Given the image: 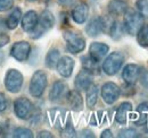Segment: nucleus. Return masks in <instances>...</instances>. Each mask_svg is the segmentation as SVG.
I'll use <instances>...</instances> for the list:
<instances>
[{
    "instance_id": "obj_1",
    "label": "nucleus",
    "mask_w": 148,
    "mask_h": 138,
    "mask_svg": "<svg viewBox=\"0 0 148 138\" xmlns=\"http://www.w3.org/2000/svg\"><path fill=\"white\" fill-rule=\"evenodd\" d=\"M55 25V17L51 12L49 10H43L39 17L37 26L34 27L33 31H31V37L32 39H39L45 34L47 31L51 30Z\"/></svg>"
},
{
    "instance_id": "obj_2",
    "label": "nucleus",
    "mask_w": 148,
    "mask_h": 138,
    "mask_svg": "<svg viewBox=\"0 0 148 138\" xmlns=\"http://www.w3.org/2000/svg\"><path fill=\"white\" fill-rule=\"evenodd\" d=\"M47 85L48 78L46 72L43 70H37L30 82V94L36 99L41 97L45 93V89L47 88Z\"/></svg>"
},
{
    "instance_id": "obj_3",
    "label": "nucleus",
    "mask_w": 148,
    "mask_h": 138,
    "mask_svg": "<svg viewBox=\"0 0 148 138\" xmlns=\"http://www.w3.org/2000/svg\"><path fill=\"white\" fill-rule=\"evenodd\" d=\"M143 25H144V17L138 12L127 10V13L124 14L123 27L128 34L136 35Z\"/></svg>"
},
{
    "instance_id": "obj_4",
    "label": "nucleus",
    "mask_w": 148,
    "mask_h": 138,
    "mask_svg": "<svg viewBox=\"0 0 148 138\" xmlns=\"http://www.w3.org/2000/svg\"><path fill=\"white\" fill-rule=\"evenodd\" d=\"M63 36L66 42V49L69 50V52L76 54V53H80L84 50L86 40L79 33L73 32V31H65Z\"/></svg>"
},
{
    "instance_id": "obj_5",
    "label": "nucleus",
    "mask_w": 148,
    "mask_h": 138,
    "mask_svg": "<svg viewBox=\"0 0 148 138\" xmlns=\"http://www.w3.org/2000/svg\"><path fill=\"white\" fill-rule=\"evenodd\" d=\"M123 62H124V57L121 52H112L111 54H108L105 58V60L103 62V70L106 75L114 76L121 69Z\"/></svg>"
},
{
    "instance_id": "obj_6",
    "label": "nucleus",
    "mask_w": 148,
    "mask_h": 138,
    "mask_svg": "<svg viewBox=\"0 0 148 138\" xmlns=\"http://www.w3.org/2000/svg\"><path fill=\"white\" fill-rule=\"evenodd\" d=\"M23 75L17 69H9L5 77V87L10 93H18L23 86Z\"/></svg>"
},
{
    "instance_id": "obj_7",
    "label": "nucleus",
    "mask_w": 148,
    "mask_h": 138,
    "mask_svg": "<svg viewBox=\"0 0 148 138\" xmlns=\"http://www.w3.org/2000/svg\"><path fill=\"white\" fill-rule=\"evenodd\" d=\"M34 110V105L26 97H18L14 102L15 116L21 120H26L32 117Z\"/></svg>"
},
{
    "instance_id": "obj_8",
    "label": "nucleus",
    "mask_w": 148,
    "mask_h": 138,
    "mask_svg": "<svg viewBox=\"0 0 148 138\" xmlns=\"http://www.w3.org/2000/svg\"><path fill=\"white\" fill-rule=\"evenodd\" d=\"M101 97L106 104L115 103L121 95V88L113 82H107L101 86Z\"/></svg>"
},
{
    "instance_id": "obj_9",
    "label": "nucleus",
    "mask_w": 148,
    "mask_h": 138,
    "mask_svg": "<svg viewBox=\"0 0 148 138\" xmlns=\"http://www.w3.org/2000/svg\"><path fill=\"white\" fill-rule=\"evenodd\" d=\"M93 83V71L87 68L80 70L74 80V86L77 91H87Z\"/></svg>"
},
{
    "instance_id": "obj_10",
    "label": "nucleus",
    "mask_w": 148,
    "mask_h": 138,
    "mask_svg": "<svg viewBox=\"0 0 148 138\" xmlns=\"http://www.w3.org/2000/svg\"><path fill=\"white\" fill-rule=\"evenodd\" d=\"M48 118L49 121L53 123V126H55L58 130H63V128L65 127L67 120L70 119V117H67V112L63 109H51L48 111Z\"/></svg>"
},
{
    "instance_id": "obj_11",
    "label": "nucleus",
    "mask_w": 148,
    "mask_h": 138,
    "mask_svg": "<svg viewBox=\"0 0 148 138\" xmlns=\"http://www.w3.org/2000/svg\"><path fill=\"white\" fill-rule=\"evenodd\" d=\"M30 52H31L30 43L26 41H18V42L14 43V45L12 47L10 54L17 61H25L29 58Z\"/></svg>"
},
{
    "instance_id": "obj_12",
    "label": "nucleus",
    "mask_w": 148,
    "mask_h": 138,
    "mask_svg": "<svg viewBox=\"0 0 148 138\" xmlns=\"http://www.w3.org/2000/svg\"><path fill=\"white\" fill-rule=\"evenodd\" d=\"M105 30H106V19L100 16L92 18L86 26V33L90 37H96L100 35L105 32Z\"/></svg>"
},
{
    "instance_id": "obj_13",
    "label": "nucleus",
    "mask_w": 148,
    "mask_h": 138,
    "mask_svg": "<svg viewBox=\"0 0 148 138\" xmlns=\"http://www.w3.org/2000/svg\"><path fill=\"white\" fill-rule=\"evenodd\" d=\"M74 66H75V62L73 59L69 55H64V57L59 58V60L56 65V68H57V72L62 77L69 78V77H71V75L73 72Z\"/></svg>"
},
{
    "instance_id": "obj_14",
    "label": "nucleus",
    "mask_w": 148,
    "mask_h": 138,
    "mask_svg": "<svg viewBox=\"0 0 148 138\" xmlns=\"http://www.w3.org/2000/svg\"><path fill=\"white\" fill-rule=\"evenodd\" d=\"M88 15H89V7H88L87 2H84V1H79L77 3H75V6L72 9V13H71L72 19L76 24L86 23Z\"/></svg>"
},
{
    "instance_id": "obj_15",
    "label": "nucleus",
    "mask_w": 148,
    "mask_h": 138,
    "mask_svg": "<svg viewBox=\"0 0 148 138\" xmlns=\"http://www.w3.org/2000/svg\"><path fill=\"white\" fill-rule=\"evenodd\" d=\"M110 51V47L101 42H92L89 48V55L96 62H100Z\"/></svg>"
},
{
    "instance_id": "obj_16",
    "label": "nucleus",
    "mask_w": 148,
    "mask_h": 138,
    "mask_svg": "<svg viewBox=\"0 0 148 138\" xmlns=\"http://www.w3.org/2000/svg\"><path fill=\"white\" fill-rule=\"evenodd\" d=\"M140 68L136 64H128L122 70V78L128 85H134L139 79Z\"/></svg>"
},
{
    "instance_id": "obj_17",
    "label": "nucleus",
    "mask_w": 148,
    "mask_h": 138,
    "mask_svg": "<svg viewBox=\"0 0 148 138\" xmlns=\"http://www.w3.org/2000/svg\"><path fill=\"white\" fill-rule=\"evenodd\" d=\"M107 10L112 16H122L128 10V2L125 0H111L107 5Z\"/></svg>"
},
{
    "instance_id": "obj_18",
    "label": "nucleus",
    "mask_w": 148,
    "mask_h": 138,
    "mask_svg": "<svg viewBox=\"0 0 148 138\" xmlns=\"http://www.w3.org/2000/svg\"><path fill=\"white\" fill-rule=\"evenodd\" d=\"M136 119H133V123L138 127H146L148 124V103L139 104L136 110Z\"/></svg>"
},
{
    "instance_id": "obj_19",
    "label": "nucleus",
    "mask_w": 148,
    "mask_h": 138,
    "mask_svg": "<svg viewBox=\"0 0 148 138\" xmlns=\"http://www.w3.org/2000/svg\"><path fill=\"white\" fill-rule=\"evenodd\" d=\"M39 16L34 10H29L22 18V28L23 31L30 33L31 31L34 30V27L37 26Z\"/></svg>"
},
{
    "instance_id": "obj_20",
    "label": "nucleus",
    "mask_w": 148,
    "mask_h": 138,
    "mask_svg": "<svg viewBox=\"0 0 148 138\" xmlns=\"http://www.w3.org/2000/svg\"><path fill=\"white\" fill-rule=\"evenodd\" d=\"M66 99H67V103H69L70 108L72 110H74V111H81L82 110L83 99H82V95H81L80 91H77V89L70 91L66 95Z\"/></svg>"
},
{
    "instance_id": "obj_21",
    "label": "nucleus",
    "mask_w": 148,
    "mask_h": 138,
    "mask_svg": "<svg viewBox=\"0 0 148 138\" xmlns=\"http://www.w3.org/2000/svg\"><path fill=\"white\" fill-rule=\"evenodd\" d=\"M66 89H67V85L63 80H56L55 83L53 84V86H51L50 92H49V100L51 102L59 101L64 96Z\"/></svg>"
},
{
    "instance_id": "obj_22",
    "label": "nucleus",
    "mask_w": 148,
    "mask_h": 138,
    "mask_svg": "<svg viewBox=\"0 0 148 138\" xmlns=\"http://www.w3.org/2000/svg\"><path fill=\"white\" fill-rule=\"evenodd\" d=\"M131 110H132V104L130 102H123L116 110V113H115L116 122L120 124H125Z\"/></svg>"
},
{
    "instance_id": "obj_23",
    "label": "nucleus",
    "mask_w": 148,
    "mask_h": 138,
    "mask_svg": "<svg viewBox=\"0 0 148 138\" xmlns=\"http://www.w3.org/2000/svg\"><path fill=\"white\" fill-rule=\"evenodd\" d=\"M22 18V10L19 8H14V10L9 14V16L6 19V25L7 28L9 30H15L18 25L19 20Z\"/></svg>"
},
{
    "instance_id": "obj_24",
    "label": "nucleus",
    "mask_w": 148,
    "mask_h": 138,
    "mask_svg": "<svg viewBox=\"0 0 148 138\" xmlns=\"http://www.w3.org/2000/svg\"><path fill=\"white\" fill-rule=\"evenodd\" d=\"M60 58V53L58 49H51L49 50V52L47 53L46 55V59H45V64H46V67L49 69H54L58 62Z\"/></svg>"
},
{
    "instance_id": "obj_25",
    "label": "nucleus",
    "mask_w": 148,
    "mask_h": 138,
    "mask_svg": "<svg viewBox=\"0 0 148 138\" xmlns=\"http://www.w3.org/2000/svg\"><path fill=\"white\" fill-rule=\"evenodd\" d=\"M98 101V87L97 85H91L87 89V96H86V102H87V106L92 109L96 105Z\"/></svg>"
},
{
    "instance_id": "obj_26",
    "label": "nucleus",
    "mask_w": 148,
    "mask_h": 138,
    "mask_svg": "<svg viewBox=\"0 0 148 138\" xmlns=\"http://www.w3.org/2000/svg\"><path fill=\"white\" fill-rule=\"evenodd\" d=\"M110 35H111L112 39H114V40H120L121 37H122V35H123V32H125L124 31V27H123V25L120 23V22H113L112 23V25H110Z\"/></svg>"
},
{
    "instance_id": "obj_27",
    "label": "nucleus",
    "mask_w": 148,
    "mask_h": 138,
    "mask_svg": "<svg viewBox=\"0 0 148 138\" xmlns=\"http://www.w3.org/2000/svg\"><path fill=\"white\" fill-rule=\"evenodd\" d=\"M136 35L139 45L143 48H148V24L143 25Z\"/></svg>"
},
{
    "instance_id": "obj_28",
    "label": "nucleus",
    "mask_w": 148,
    "mask_h": 138,
    "mask_svg": "<svg viewBox=\"0 0 148 138\" xmlns=\"http://www.w3.org/2000/svg\"><path fill=\"white\" fill-rule=\"evenodd\" d=\"M13 136L16 138H32L33 137V133L29 128L17 127L13 130Z\"/></svg>"
},
{
    "instance_id": "obj_29",
    "label": "nucleus",
    "mask_w": 148,
    "mask_h": 138,
    "mask_svg": "<svg viewBox=\"0 0 148 138\" xmlns=\"http://www.w3.org/2000/svg\"><path fill=\"white\" fill-rule=\"evenodd\" d=\"M136 7L138 13L145 18H148V0H137Z\"/></svg>"
},
{
    "instance_id": "obj_30",
    "label": "nucleus",
    "mask_w": 148,
    "mask_h": 138,
    "mask_svg": "<svg viewBox=\"0 0 148 138\" xmlns=\"http://www.w3.org/2000/svg\"><path fill=\"white\" fill-rule=\"evenodd\" d=\"M117 137L121 138H134L139 137V133L134 128H123L119 131Z\"/></svg>"
},
{
    "instance_id": "obj_31",
    "label": "nucleus",
    "mask_w": 148,
    "mask_h": 138,
    "mask_svg": "<svg viewBox=\"0 0 148 138\" xmlns=\"http://www.w3.org/2000/svg\"><path fill=\"white\" fill-rule=\"evenodd\" d=\"M81 60H82L83 68L89 69V70H91V71H93V70H96V69H97V65H98V62H96L90 55H84V57H82V59H81Z\"/></svg>"
},
{
    "instance_id": "obj_32",
    "label": "nucleus",
    "mask_w": 148,
    "mask_h": 138,
    "mask_svg": "<svg viewBox=\"0 0 148 138\" xmlns=\"http://www.w3.org/2000/svg\"><path fill=\"white\" fill-rule=\"evenodd\" d=\"M14 6V0H0V13L7 12Z\"/></svg>"
},
{
    "instance_id": "obj_33",
    "label": "nucleus",
    "mask_w": 148,
    "mask_h": 138,
    "mask_svg": "<svg viewBox=\"0 0 148 138\" xmlns=\"http://www.w3.org/2000/svg\"><path fill=\"white\" fill-rule=\"evenodd\" d=\"M8 106V101L7 97L3 93H0V112H3Z\"/></svg>"
},
{
    "instance_id": "obj_34",
    "label": "nucleus",
    "mask_w": 148,
    "mask_h": 138,
    "mask_svg": "<svg viewBox=\"0 0 148 138\" xmlns=\"http://www.w3.org/2000/svg\"><path fill=\"white\" fill-rule=\"evenodd\" d=\"M139 79H141V84L143 86L148 87V71H143L140 70V74H139Z\"/></svg>"
},
{
    "instance_id": "obj_35",
    "label": "nucleus",
    "mask_w": 148,
    "mask_h": 138,
    "mask_svg": "<svg viewBox=\"0 0 148 138\" xmlns=\"http://www.w3.org/2000/svg\"><path fill=\"white\" fill-rule=\"evenodd\" d=\"M7 43H9V36L5 33H0V48L5 47Z\"/></svg>"
},
{
    "instance_id": "obj_36",
    "label": "nucleus",
    "mask_w": 148,
    "mask_h": 138,
    "mask_svg": "<svg viewBox=\"0 0 148 138\" xmlns=\"http://www.w3.org/2000/svg\"><path fill=\"white\" fill-rule=\"evenodd\" d=\"M80 134H81V135H80L81 137H95L93 133L91 130H89V129H83Z\"/></svg>"
},
{
    "instance_id": "obj_37",
    "label": "nucleus",
    "mask_w": 148,
    "mask_h": 138,
    "mask_svg": "<svg viewBox=\"0 0 148 138\" xmlns=\"http://www.w3.org/2000/svg\"><path fill=\"white\" fill-rule=\"evenodd\" d=\"M38 137H40V138H43V137L53 138V137H54V135H53L51 133H49V131H46V130H43V131H40V133H39Z\"/></svg>"
},
{
    "instance_id": "obj_38",
    "label": "nucleus",
    "mask_w": 148,
    "mask_h": 138,
    "mask_svg": "<svg viewBox=\"0 0 148 138\" xmlns=\"http://www.w3.org/2000/svg\"><path fill=\"white\" fill-rule=\"evenodd\" d=\"M58 3L63 7H67V6H71L72 3L74 2V0H57Z\"/></svg>"
},
{
    "instance_id": "obj_39",
    "label": "nucleus",
    "mask_w": 148,
    "mask_h": 138,
    "mask_svg": "<svg viewBox=\"0 0 148 138\" xmlns=\"http://www.w3.org/2000/svg\"><path fill=\"white\" fill-rule=\"evenodd\" d=\"M100 137L101 138H106V137H110L112 138L113 137V134H112V130L111 129H105L103 133H101V135H100Z\"/></svg>"
},
{
    "instance_id": "obj_40",
    "label": "nucleus",
    "mask_w": 148,
    "mask_h": 138,
    "mask_svg": "<svg viewBox=\"0 0 148 138\" xmlns=\"http://www.w3.org/2000/svg\"><path fill=\"white\" fill-rule=\"evenodd\" d=\"M6 27H7V25H6L5 20H3L2 18L0 17V33H5V30H6Z\"/></svg>"
},
{
    "instance_id": "obj_41",
    "label": "nucleus",
    "mask_w": 148,
    "mask_h": 138,
    "mask_svg": "<svg viewBox=\"0 0 148 138\" xmlns=\"http://www.w3.org/2000/svg\"><path fill=\"white\" fill-rule=\"evenodd\" d=\"M29 1H37V0H29Z\"/></svg>"
},
{
    "instance_id": "obj_42",
    "label": "nucleus",
    "mask_w": 148,
    "mask_h": 138,
    "mask_svg": "<svg viewBox=\"0 0 148 138\" xmlns=\"http://www.w3.org/2000/svg\"><path fill=\"white\" fill-rule=\"evenodd\" d=\"M0 131H1V127H0Z\"/></svg>"
}]
</instances>
